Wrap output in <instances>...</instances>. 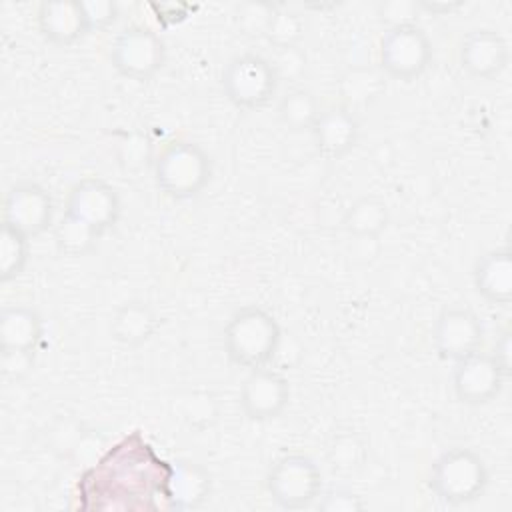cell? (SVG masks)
<instances>
[{"instance_id":"6da1fadb","label":"cell","mask_w":512,"mask_h":512,"mask_svg":"<svg viewBox=\"0 0 512 512\" xmlns=\"http://www.w3.org/2000/svg\"><path fill=\"white\" fill-rule=\"evenodd\" d=\"M224 350L230 362L254 370L268 366L276 356L282 340L278 320L262 306H242L224 326Z\"/></svg>"},{"instance_id":"7a4b0ae2","label":"cell","mask_w":512,"mask_h":512,"mask_svg":"<svg viewBox=\"0 0 512 512\" xmlns=\"http://www.w3.org/2000/svg\"><path fill=\"white\" fill-rule=\"evenodd\" d=\"M490 470L484 458L466 446L444 450L430 466L428 488L444 504L464 506L484 496Z\"/></svg>"},{"instance_id":"3957f363","label":"cell","mask_w":512,"mask_h":512,"mask_svg":"<svg viewBox=\"0 0 512 512\" xmlns=\"http://www.w3.org/2000/svg\"><path fill=\"white\" fill-rule=\"evenodd\" d=\"M210 154L192 140L168 142L154 160V182L172 200H192L204 192L212 180Z\"/></svg>"},{"instance_id":"277c9868","label":"cell","mask_w":512,"mask_h":512,"mask_svg":"<svg viewBox=\"0 0 512 512\" xmlns=\"http://www.w3.org/2000/svg\"><path fill=\"white\" fill-rule=\"evenodd\" d=\"M220 84L232 106L240 110H260L276 98L280 80L266 56L244 52L226 62Z\"/></svg>"},{"instance_id":"5b68a950","label":"cell","mask_w":512,"mask_h":512,"mask_svg":"<svg viewBox=\"0 0 512 512\" xmlns=\"http://www.w3.org/2000/svg\"><path fill=\"white\" fill-rule=\"evenodd\" d=\"M434 56L428 32L416 22L388 26L378 44V68L400 82L418 80Z\"/></svg>"},{"instance_id":"8992f818","label":"cell","mask_w":512,"mask_h":512,"mask_svg":"<svg viewBox=\"0 0 512 512\" xmlns=\"http://www.w3.org/2000/svg\"><path fill=\"white\" fill-rule=\"evenodd\" d=\"M266 492L282 510L308 508L322 494V470L306 454H284L266 474Z\"/></svg>"},{"instance_id":"52a82bcc","label":"cell","mask_w":512,"mask_h":512,"mask_svg":"<svg viewBox=\"0 0 512 512\" xmlns=\"http://www.w3.org/2000/svg\"><path fill=\"white\" fill-rule=\"evenodd\" d=\"M110 64L128 80L146 82L164 68L166 44L154 30L142 24H130L114 38Z\"/></svg>"},{"instance_id":"ba28073f","label":"cell","mask_w":512,"mask_h":512,"mask_svg":"<svg viewBox=\"0 0 512 512\" xmlns=\"http://www.w3.org/2000/svg\"><path fill=\"white\" fill-rule=\"evenodd\" d=\"M64 214L78 218L102 236L118 224L122 200L110 182L96 176H86L74 182L68 190Z\"/></svg>"},{"instance_id":"9c48e42d","label":"cell","mask_w":512,"mask_h":512,"mask_svg":"<svg viewBox=\"0 0 512 512\" xmlns=\"http://www.w3.org/2000/svg\"><path fill=\"white\" fill-rule=\"evenodd\" d=\"M508 378L492 352L478 350L454 362L452 388L462 404L484 406L500 396Z\"/></svg>"},{"instance_id":"30bf717a","label":"cell","mask_w":512,"mask_h":512,"mask_svg":"<svg viewBox=\"0 0 512 512\" xmlns=\"http://www.w3.org/2000/svg\"><path fill=\"white\" fill-rule=\"evenodd\" d=\"M484 326L480 318L464 306H446L434 320L432 344L442 360L458 362L482 348Z\"/></svg>"},{"instance_id":"8fae6325","label":"cell","mask_w":512,"mask_h":512,"mask_svg":"<svg viewBox=\"0 0 512 512\" xmlns=\"http://www.w3.org/2000/svg\"><path fill=\"white\" fill-rule=\"evenodd\" d=\"M54 200L50 192L38 182H16L4 196L2 222L24 232L28 238L40 236L52 226Z\"/></svg>"},{"instance_id":"7c38bea8","label":"cell","mask_w":512,"mask_h":512,"mask_svg":"<svg viewBox=\"0 0 512 512\" xmlns=\"http://www.w3.org/2000/svg\"><path fill=\"white\" fill-rule=\"evenodd\" d=\"M238 402L246 418L254 422L274 420L290 402V384L280 372L268 366L248 370L240 384Z\"/></svg>"},{"instance_id":"4fadbf2b","label":"cell","mask_w":512,"mask_h":512,"mask_svg":"<svg viewBox=\"0 0 512 512\" xmlns=\"http://www.w3.org/2000/svg\"><path fill=\"white\" fill-rule=\"evenodd\" d=\"M508 60V42L494 28H474L460 40L458 62L472 78L494 80L508 68Z\"/></svg>"},{"instance_id":"5bb4252c","label":"cell","mask_w":512,"mask_h":512,"mask_svg":"<svg viewBox=\"0 0 512 512\" xmlns=\"http://www.w3.org/2000/svg\"><path fill=\"white\" fill-rule=\"evenodd\" d=\"M316 152L326 160H340L360 140V120L356 112L344 104L328 106L320 112L310 130Z\"/></svg>"},{"instance_id":"9a60e30c","label":"cell","mask_w":512,"mask_h":512,"mask_svg":"<svg viewBox=\"0 0 512 512\" xmlns=\"http://www.w3.org/2000/svg\"><path fill=\"white\" fill-rule=\"evenodd\" d=\"M36 24L42 38L54 46L68 48L86 34V20L78 0H46L38 4Z\"/></svg>"},{"instance_id":"2e32d148","label":"cell","mask_w":512,"mask_h":512,"mask_svg":"<svg viewBox=\"0 0 512 512\" xmlns=\"http://www.w3.org/2000/svg\"><path fill=\"white\" fill-rule=\"evenodd\" d=\"M472 282L478 296L490 304L508 306L512 300V252L508 246L484 252L472 268Z\"/></svg>"},{"instance_id":"e0dca14e","label":"cell","mask_w":512,"mask_h":512,"mask_svg":"<svg viewBox=\"0 0 512 512\" xmlns=\"http://www.w3.org/2000/svg\"><path fill=\"white\" fill-rule=\"evenodd\" d=\"M160 316L156 308L140 298L122 302L112 320H110V334L112 340L126 348H138L146 344L158 330Z\"/></svg>"},{"instance_id":"ac0fdd59","label":"cell","mask_w":512,"mask_h":512,"mask_svg":"<svg viewBox=\"0 0 512 512\" xmlns=\"http://www.w3.org/2000/svg\"><path fill=\"white\" fill-rule=\"evenodd\" d=\"M44 338V320L28 304H8L0 312V350H38Z\"/></svg>"},{"instance_id":"d6986e66","label":"cell","mask_w":512,"mask_h":512,"mask_svg":"<svg viewBox=\"0 0 512 512\" xmlns=\"http://www.w3.org/2000/svg\"><path fill=\"white\" fill-rule=\"evenodd\" d=\"M390 224V208L384 198L366 194L356 198L342 214V228L354 238H376Z\"/></svg>"},{"instance_id":"ffe728a7","label":"cell","mask_w":512,"mask_h":512,"mask_svg":"<svg viewBox=\"0 0 512 512\" xmlns=\"http://www.w3.org/2000/svg\"><path fill=\"white\" fill-rule=\"evenodd\" d=\"M278 120L292 132H310L322 112L318 98L300 86H294L278 100Z\"/></svg>"},{"instance_id":"44dd1931","label":"cell","mask_w":512,"mask_h":512,"mask_svg":"<svg viewBox=\"0 0 512 512\" xmlns=\"http://www.w3.org/2000/svg\"><path fill=\"white\" fill-rule=\"evenodd\" d=\"M210 492L208 472L194 462H178L172 478V500L176 508L188 510L200 506Z\"/></svg>"},{"instance_id":"7402d4cb","label":"cell","mask_w":512,"mask_h":512,"mask_svg":"<svg viewBox=\"0 0 512 512\" xmlns=\"http://www.w3.org/2000/svg\"><path fill=\"white\" fill-rule=\"evenodd\" d=\"M30 260V238L18 228L2 222L0 228V280L18 278Z\"/></svg>"},{"instance_id":"603a6c76","label":"cell","mask_w":512,"mask_h":512,"mask_svg":"<svg viewBox=\"0 0 512 512\" xmlns=\"http://www.w3.org/2000/svg\"><path fill=\"white\" fill-rule=\"evenodd\" d=\"M100 234L88 224L80 222L74 216L62 214L54 224V242L60 254L66 256H86L96 248Z\"/></svg>"},{"instance_id":"cb8c5ba5","label":"cell","mask_w":512,"mask_h":512,"mask_svg":"<svg viewBox=\"0 0 512 512\" xmlns=\"http://www.w3.org/2000/svg\"><path fill=\"white\" fill-rule=\"evenodd\" d=\"M366 460V446L356 432H338L328 444V462L336 472L352 474L362 468Z\"/></svg>"},{"instance_id":"d4e9b609","label":"cell","mask_w":512,"mask_h":512,"mask_svg":"<svg viewBox=\"0 0 512 512\" xmlns=\"http://www.w3.org/2000/svg\"><path fill=\"white\" fill-rule=\"evenodd\" d=\"M302 36H304V20L296 12L288 10L286 6L276 4L274 16L264 36V40L272 46V50L298 46Z\"/></svg>"},{"instance_id":"484cf974","label":"cell","mask_w":512,"mask_h":512,"mask_svg":"<svg viewBox=\"0 0 512 512\" xmlns=\"http://www.w3.org/2000/svg\"><path fill=\"white\" fill-rule=\"evenodd\" d=\"M276 4L272 2H242L236 6L238 28L252 38H264L268 24L274 16Z\"/></svg>"},{"instance_id":"4316f807","label":"cell","mask_w":512,"mask_h":512,"mask_svg":"<svg viewBox=\"0 0 512 512\" xmlns=\"http://www.w3.org/2000/svg\"><path fill=\"white\" fill-rule=\"evenodd\" d=\"M80 6H82V14H84V20H86L88 34L108 30L110 26L116 24V20L120 16V8L112 0L80 2Z\"/></svg>"},{"instance_id":"83f0119b","label":"cell","mask_w":512,"mask_h":512,"mask_svg":"<svg viewBox=\"0 0 512 512\" xmlns=\"http://www.w3.org/2000/svg\"><path fill=\"white\" fill-rule=\"evenodd\" d=\"M278 74V80H298L306 70V54L300 46L276 48L272 50V58H268Z\"/></svg>"},{"instance_id":"f1b7e54d","label":"cell","mask_w":512,"mask_h":512,"mask_svg":"<svg viewBox=\"0 0 512 512\" xmlns=\"http://www.w3.org/2000/svg\"><path fill=\"white\" fill-rule=\"evenodd\" d=\"M318 510L322 512H360L366 508V502L362 496L348 488H330L322 492L316 500Z\"/></svg>"},{"instance_id":"f546056e","label":"cell","mask_w":512,"mask_h":512,"mask_svg":"<svg viewBox=\"0 0 512 512\" xmlns=\"http://www.w3.org/2000/svg\"><path fill=\"white\" fill-rule=\"evenodd\" d=\"M368 70H354L350 72L342 86H344V94L352 100V102H366L370 96H376L382 88L380 84V76H372L368 82H364L368 78Z\"/></svg>"},{"instance_id":"4dcf8cb0","label":"cell","mask_w":512,"mask_h":512,"mask_svg":"<svg viewBox=\"0 0 512 512\" xmlns=\"http://www.w3.org/2000/svg\"><path fill=\"white\" fill-rule=\"evenodd\" d=\"M34 366V352L0 350V368L6 378H22Z\"/></svg>"},{"instance_id":"1f68e13d","label":"cell","mask_w":512,"mask_h":512,"mask_svg":"<svg viewBox=\"0 0 512 512\" xmlns=\"http://www.w3.org/2000/svg\"><path fill=\"white\" fill-rule=\"evenodd\" d=\"M152 8L158 12V22L164 26L180 24L188 18V12L194 10V6L188 4H152Z\"/></svg>"},{"instance_id":"d6a6232c","label":"cell","mask_w":512,"mask_h":512,"mask_svg":"<svg viewBox=\"0 0 512 512\" xmlns=\"http://www.w3.org/2000/svg\"><path fill=\"white\" fill-rule=\"evenodd\" d=\"M512 344H510V330H504L502 334H500V338L496 340V346H494V350H492V356L496 358V362L504 368V372L510 376V364H512V360H510V356H512Z\"/></svg>"},{"instance_id":"836d02e7","label":"cell","mask_w":512,"mask_h":512,"mask_svg":"<svg viewBox=\"0 0 512 512\" xmlns=\"http://www.w3.org/2000/svg\"><path fill=\"white\" fill-rule=\"evenodd\" d=\"M460 6H464V2H430V0L416 2V8L424 10L428 14H450L452 10H458Z\"/></svg>"}]
</instances>
